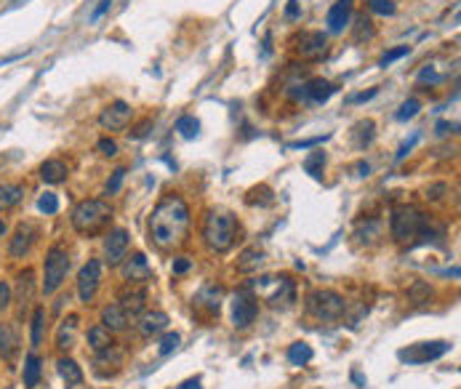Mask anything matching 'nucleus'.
Wrapping results in <instances>:
<instances>
[{
  "instance_id": "obj_1",
  "label": "nucleus",
  "mask_w": 461,
  "mask_h": 389,
  "mask_svg": "<svg viewBox=\"0 0 461 389\" xmlns=\"http://www.w3.org/2000/svg\"><path fill=\"white\" fill-rule=\"evenodd\" d=\"M187 230H190V206L179 194H166L158 206L152 208V216H149L152 243L163 251H171L184 243Z\"/></svg>"
},
{
  "instance_id": "obj_2",
  "label": "nucleus",
  "mask_w": 461,
  "mask_h": 389,
  "mask_svg": "<svg viewBox=\"0 0 461 389\" xmlns=\"http://www.w3.org/2000/svg\"><path fill=\"white\" fill-rule=\"evenodd\" d=\"M240 235V221L227 211H211L203 224V240L214 254H227Z\"/></svg>"
},
{
  "instance_id": "obj_3",
  "label": "nucleus",
  "mask_w": 461,
  "mask_h": 389,
  "mask_svg": "<svg viewBox=\"0 0 461 389\" xmlns=\"http://www.w3.org/2000/svg\"><path fill=\"white\" fill-rule=\"evenodd\" d=\"M112 219V208H109L107 200H99V197H88V200H80L78 206L73 208L70 214V221L78 235H97L107 221Z\"/></svg>"
},
{
  "instance_id": "obj_4",
  "label": "nucleus",
  "mask_w": 461,
  "mask_h": 389,
  "mask_svg": "<svg viewBox=\"0 0 461 389\" xmlns=\"http://www.w3.org/2000/svg\"><path fill=\"white\" fill-rule=\"evenodd\" d=\"M67 272H70V254L64 245H51L49 254H46V261H43V293L46 296H54L64 285L67 280Z\"/></svg>"
},
{
  "instance_id": "obj_5",
  "label": "nucleus",
  "mask_w": 461,
  "mask_h": 389,
  "mask_svg": "<svg viewBox=\"0 0 461 389\" xmlns=\"http://www.w3.org/2000/svg\"><path fill=\"white\" fill-rule=\"evenodd\" d=\"M426 216L413 206H398L392 211V219H389V230H392V237L398 243H405V240H413L419 237V232L424 227Z\"/></svg>"
},
{
  "instance_id": "obj_6",
  "label": "nucleus",
  "mask_w": 461,
  "mask_h": 389,
  "mask_svg": "<svg viewBox=\"0 0 461 389\" xmlns=\"http://www.w3.org/2000/svg\"><path fill=\"white\" fill-rule=\"evenodd\" d=\"M307 312L317 320H339L347 312L344 296L336 291H312L307 296Z\"/></svg>"
},
{
  "instance_id": "obj_7",
  "label": "nucleus",
  "mask_w": 461,
  "mask_h": 389,
  "mask_svg": "<svg viewBox=\"0 0 461 389\" xmlns=\"http://www.w3.org/2000/svg\"><path fill=\"white\" fill-rule=\"evenodd\" d=\"M254 285L256 291L264 296V302H269L272 307L288 304L293 299V283L288 275H283V278H259Z\"/></svg>"
},
{
  "instance_id": "obj_8",
  "label": "nucleus",
  "mask_w": 461,
  "mask_h": 389,
  "mask_svg": "<svg viewBox=\"0 0 461 389\" xmlns=\"http://www.w3.org/2000/svg\"><path fill=\"white\" fill-rule=\"evenodd\" d=\"M293 51L307 61H317L328 54V37L317 30H307L293 37Z\"/></svg>"
},
{
  "instance_id": "obj_9",
  "label": "nucleus",
  "mask_w": 461,
  "mask_h": 389,
  "mask_svg": "<svg viewBox=\"0 0 461 389\" xmlns=\"http://www.w3.org/2000/svg\"><path fill=\"white\" fill-rule=\"evenodd\" d=\"M450 350L448 341H424V344H413L408 350H400L398 357L402 363H411V365H422L429 363V360H437Z\"/></svg>"
},
{
  "instance_id": "obj_10",
  "label": "nucleus",
  "mask_w": 461,
  "mask_h": 389,
  "mask_svg": "<svg viewBox=\"0 0 461 389\" xmlns=\"http://www.w3.org/2000/svg\"><path fill=\"white\" fill-rule=\"evenodd\" d=\"M99 283H102V261L99 259H91L85 261L80 272H78V296L83 304H91L97 299Z\"/></svg>"
},
{
  "instance_id": "obj_11",
  "label": "nucleus",
  "mask_w": 461,
  "mask_h": 389,
  "mask_svg": "<svg viewBox=\"0 0 461 389\" xmlns=\"http://www.w3.org/2000/svg\"><path fill=\"white\" fill-rule=\"evenodd\" d=\"M131 118H134L131 104L118 99V101H112V104H107V107L102 110V115H99V125H102L104 131H123V128L131 123Z\"/></svg>"
},
{
  "instance_id": "obj_12",
  "label": "nucleus",
  "mask_w": 461,
  "mask_h": 389,
  "mask_svg": "<svg viewBox=\"0 0 461 389\" xmlns=\"http://www.w3.org/2000/svg\"><path fill=\"white\" fill-rule=\"evenodd\" d=\"M256 315H259V304H256L254 296L248 291L235 293V299H232V326L240 331L248 328L256 320Z\"/></svg>"
},
{
  "instance_id": "obj_13",
  "label": "nucleus",
  "mask_w": 461,
  "mask_h": 389,
  "mask_svg": "<svg viewBox=\"0 0 461 389\" xmlns=\"http://www.w3.org/2000/svg\"><path fill=\"white\" fill-rule=\"evenodd\" d=\"M125 251H128V232L118 227L104 237V256H107L109 267H118L125 259Z\"/></svg>"
},
{
  "instance_id": "obj_14",
  "label": "nucleus",
  "mask_w": 461,
  "mask_h": 389,
  "mask_svg": "<svg viewBox=\"0 0 461 389\" xmlns=\"http://www.w3.org/2000/svg\"><path fill=\"white\" fill-rule=\"evenodd\" d=\"M336 94V85L323 80V78H312V80H307L302 85V91L296 94V99H309V101H317V104H323L328 99Z\"/></svg>"
},
{
  "instance_id": "obj_15",
  "label": "nucleus",
  "mask_w": 461,
  "mask_h": 389,
  "mask_svg": "<svg viewBox=\"0 0 461 389\" xmlns=\"http://www.w3.org/2000/svg\"><path fill=\"white\" fill-rule=\"evenodd\" d=\"M350 19H352V0H336L326 16L328 32H344Z\"/></svg>"
},
{
  "instance_id": "obj_16",
  "label": "nucleus",
  "mask_w": 461,
  "mask_h": 389,
  "mask_svg": "<svg viewBox=\"0 0 461 389\" xmlns=\"http://www.w3.org/2000/svg\"><path fill=\"white\" fill-rule=\"evenodd\" d=\"M19 331L13 323H0V354L6 363H13L19 354Z\"/></svg>"
},
{
  "instance_id": "obj_17",
  "label": "nucleus",
  "mask_w": 461,
  "mask_h": 389,
  "mask_svg": "<svg viewBox=\"0 0 461 389\" xmlns=\"http://www.w3.org/2000/svg\"><path fill=\"white\" fill-rule=\"evenodd\" d=\"M35 227H30V224H22L19 230L13 232L11 243H8V254L13 256V259H25L27 254H30V248H32V243H35Z\"/></svg>"
},
{
  "instance_id": "obj_18",
  "label": "nucleus",
  "mask_w": 461,
  "mask_h": 389,
  "mask_svg": "<svg viewBox=\"0 0 461 389\" xmlns=\"http://www.w3.org/2000/svg\"><path fill=\"white\" fill-rule=\"evenodd\" d=\"M123 278L128 283H147L152 278V269L147 264V256L145 254H134L125 264H123Z\"/></svg>"
},
{
  "instance_id": "obj_19",
  "label": "nucleus",
  "mask_w": 461,
  "mask_h": 389,
  "mask_svg": "<svg viewBox=\"0 0 461 389\" xmlns=\"http://www.w3.org/2000/svg\"><path fill=\"white\" fill-rule=\"evenodd\" d=\"M168 328V315L166 312H145V315L139 317V333L145 336V339H152V336H158L160 331Z\"/></svg>"
},
{
  "instance_id": "obj_20",
  "label": "nucleus",
  "mask_w": 461,
  "mask_h": 389,
  "mask_svg": "<svg viewBox=\"0 0 461 389\" xmlns=\"http://www.w3.org/2000/svg\"><path fill=\"white\" fill-rule=\"evenodd\" d=\"M118 304L123 307V312L128 315V320L134 323V320H139V317L145 315V309H147V293H145V291H128V293H123Z\"/></svg>"
},
{
  "instance_id": "obj_21",
  "label": "nucleus",
  "mask_w": 461,
  "mask_h": 389,
  "mask_svg": "<svg viewBox=\"0 0 461 389\" xmlns=\"http://www.w3.org/2000/svg\"><path fill=\"white\" fill-rule=\"evenodd\" d=\"M128 315L123 312V307L115 302V304H107L104 309H102V326L107 331H123V328H128Z\"/></svg>"
},
{
  "instance_id": "obj_22",
  "label": "nucleus",
  "mask_w": 461,
  "mask_h": 389,
  "mask_svg": "<svg viewBox=\"0 0 461 389\" xmlns=\"http://www.w3.org/2000/svg\"><path fill=\"white\" fill-rule=\"evenodd\" d=\"M67 176H70V168L64 160H46L40 166V179L46 184H61L67 182Z\"/></svg>"
},
{
  "instance_id": "obj_23",
  "label": "nucleus",
  "mask_w": 461,
  "mask_h": 389,
  "mask_svg": "<svg viewBox=\"0 0 461 389\" xmlns=\"http://www.w3.org/2000/svg\"><path fill=\"white\" fill-rule=\"evenodd\" d=\"M56 371H59V376L64 378L67 387H80L83 384V371H80V365L75 363L73 357H61L56 363Z\"/></svg>"
},
{
  "instance_id": "obj_24",
  "label": "nucleus",
  "mask_w": 461,
  "mask_h": 389,
  "mask_svg": "<svg viewBox=\"0 0 461 389\" xmlns=\"http://www.w3.org/2000/svg\"><path fill=\"white\" fill-rule=\"evenodd\" d=\"M75 331H78V315H70L67 320H61L59 333H56V347L61 352H70L75 347Z\"/></svg>"
},
{
  "instance_id": "obj_25",
  "label": "nucleus",
  "mask_w": 461,
  "mask_h": 389,
  "mask_svg": "<svg viewBox=\"0 0 461 389\" xmlns=\"http://www.w3.org/2000/svg\"><path fill=\"white\" fill-rule=\"evenodd\" d=\"M262 264H264V251L262 248H245L240 259H238V272L251 275V272H259Z\"/></svg>"
},
{
  "instance_id": "obj_26",
  "label": "nucleus",
  "mask_w": 461,
  "mask_h": 389,
  "mask_svg": "<svg viewBox=\"0 0 461 389\" xmlns=\"http://www.w3.org/2000/svg\"><path fill=\"white\" fill-rule=\"evenodd\" d=\"M88 347L94 350V352H104L109 347H115V341H112V331H107L104 326H94V328H88Z\"/></svg>"
},
{
  "instance_id": "obj_27",
  "label": "nucleus",
  "mask_w": 461,
  "mask_h": 389,
  "mask_svg": "<svg viewBox=\"0 0 461 389\" xmlns=\"http://www.w3.org/2000/svg\"><path fill=\"white\" fill-rule=\"evenodd\" d=\"M221 296H224L221 285H216V283H208V285H203L200 293H197V304H203L206 309L216 312L219 304H221Z\"/></svg>"
},
{
  "instance_id": "obj_28",
  "label": "nucleus",
  "mask_w": 461,
  "mask_h": 389,
  "mask_svg": "<svg viewBox=\"0 0 461 389\" xmlns=\"http://www.w3.org/2000/svg\"><path fill=\"white\" fill-rule=\"evenodd\" d=\"M32 293H35V272H32V269H25V272H19V278H16V299H19V302H30Z\"/></svg>"
},
{
  "instance_id": "obj_29",
  "label": "nucleus",
  "mask_w": 461,
  "mask_h": 389,
  "mask_svg": "<svg viewBox=\"0 0 461 389\" xmlns=\"http://www.w3.org/2000/svg\"><path fill=\"white\" fill-rule=\"evenodd\" d=\"M25 187L22 184H0V208H13L22 203Z\"/></svg>"
},
{
  "instance_id": "obj_30",
  "label": "nucleus",
  "mask_w": 461,
  "mask_h": 389,
  "mask_svg": "<svg viewBox=\"0 0 461 389\" xmlns=\"http://www.w3.org/2000/svg\"><path fill=\"white\" fill-rule=\"evenodd\" d=\"M40 373H43V363H40V357L35 352H30L25 357V387L32 389L37 387V381H40Z\"/></svg>"
},
{
  "instance_id": "obj_31",
  "label": "nucleus",
  "mask_w": 461,
  "mask_h": 389,
  "mask_svg": "<svg viewBox=\"0 0 461 389\" xmlns=\"http://www.w3.org/2000/svg\"><path fill=\"white\" fill-rule=\"evenodd\" d=\"M323 168H326V152L323 149H315L304 158V171L312 176V179H323Z\"/></svg>"
},
{
  "instance_id": "obj_32",
  "label": "nucleus",
  "mask_w": 461,
  "mask_h": 389,
  "mask_svg": "<svg viewBox=\"0 0 461 389\" xmlns=\"http://www.w3.org/2000/svg\"><path fill=\"white\" fill-rule=\"evenodd\" d=\"M312 360V347L304 344V341H296L288 347V363L291 365H307Z\"/></svg>"
},
{
  "instance_id": "obj_33",
  "label": "nucleus",
  "mask_w": 461,
  "mask_h": 389,
  "mask_svg": "<svg viewBox=\"0 0 461 389\" xmlns=\"http://www.w3.org/2000/svg\"><path fill=\"white\" fill-rule=\"evenodd\" d=\"M429 299H432V288H429V283H424V280L413 283L411 288H408V302H413V304H429Z\"/></svg>"
},
{
  "instance_id": "obj_34",
  "label": "nucleus",
  "mask_w": 461,
  "mask_h": 389,
  "mask_svg": "<svg viewBox=\"0 0 461 389\" xmlns=\"http://www.w3.org/2000/svg\"><path fill=\"white\" fill-rule=\"evenodd\" d=\"M43 328H46V309H43V307H35V312H32V333H30L32 347H40V341H43Z\"/></svg>"
},
{
  "instance_id": "obj_35",
  "label": "nucleus",
  "mask_w": 461,
  "mask_h": 389,
  "mask_svg": "<svg viewBox=\"0 0 461 389\" xmlns=\"http://www.w3.org/2000/svg\"><path fill=\"white\" fill-rule=\"evenodd\" d=\"M176 131H179L184 139H195V136L200 134V121L192 118V115H182V118L176 121Z\"/></svg>"
},
{
  "instance_id": "obj_36",
  "label": "nucleus",
  "mask_w": 461,
  "mask_h": 389,
  "mask_svg": "<svg viewBox=\"0 0 461 389\" xmlns=\"http://www.w3.org/2000/svg\"><path fill=\"white\" fill-rule=\"evenodd\" d=\"M379 235H381V224H379V221H368V224H363L360 230L355 232L357 243H374Z\"/></svg>"
},
{
  "instance_id": "obj_37",
  "label": "nucleus",
  "mask_w": 461,
  "mask_h": 389,
  "mask_svg": "<svg viewBox=\"0 0 461 389\" xmlns=\"http://www.w3.org/2000/svg\"><path fill=\"white\" fill-rule=\"evenodd\" d=\"M368 11L379 16H392L395 13V0H368Z\"/></svg>"
},
{
  "instance_id": "obj_38",
  "label": "nucleus",
  "mask_w": 461,
  "mask_h": 389,
  "mask_svg": "<svg viewBox=\"0 0 461 389\" xmlns=\"http://www.w3.org/2000/svg\"><path fill=\"white\" fill-rule=\"evenodd\" d=\"M37 208L43 211V214H56L59 211V197L54 192H46V194H40V200H37Z\"/></svg>"
},
{
  "instance_id": "obj_39",
  "label": "nucleus",
  "mask_w": 461,
  "mask_h": 389,
  "mask_svg": "<svg viewBox=\"0 0 461 389\" xmlns=\"http://www.w3.org/2000/svg\"><path fill=\"white\" fill-rule=\"evenodd\" d=\"M422 110V104H419V99H408L405 104H402L400 110H398V121L400 123H405V121H411V118H416V112Z\"/></svg>"
},
{
  "instance_id": "obj_40",
  "label": "nucleus",
  "mask_w": 461,
  "mask_h": 389,
  "mask_svg": "<svg viewBox=\"0 0 461 389\" xmlns=\"http://www.w3.org/2000/svg\"><path fill=\"white\" fill-rule=\"evenodd\" d=\"M123 179H125V168H115L112 171V176H109L107 187H104V192L107 194H118L123 187Z\"/></svg>"
},
{
  "instance_id": "obj_41",
  "label": "nucleus",
  "mask_w": 461,
  "mask_h": 389,
  "mask_svg": "<svg viewBox=\"0 0 461 389\" xmlns=\"http://www.w3.org/2000/svg\"><path fill=\"white\" fill-rule=\"evenodd\" d=\"M374 121H363V123H357V131H360V142L357 144L360 147H368L371 142H374Z\"/></svg>"
},
{
  "instance_id": "obj_42",
  "label": "nucleus",
  "mask_w": 461,
  "mask_h": 389,
  "mask_svg": "<svg viewBox=\"0 0 461 389\" xmlns=\"http://www.w3.org/2000/svg\"><path fill=\"white\" fill-rule=\"evenodd\" d=\"M408 54H411V49H408V46H400V49H392V51H387V54L381 56V61H379V64H381V67H389L392 61L402 59V56H408Z\"/></svg>"
},
{
  "instance_id": "obj_43",
  "label": "nucleus",
  "mask_w": 461,
  "mask_h": 389,
  "mask_svg": "<svg viewBox=\"0 0 461 389\" xmlns=\"http://www.w3.org/2000/svg\"><path fill=\"white\" fill-rule=\"evenodd\" d=\"M179 333H166V336H163V341H160V354H163V357H166V354H171L173 352V350H176V347H179Z\"/></svg>"
},
{
  "instance_id": "obj_44",
  "label": "nucleus",
  "mask_w": 461,
  "mask_h": 389,
  "mask_svg": "<svg viewBox=\"0 0 461 389\" xmlns=\"http://www.w3.org/2000/svg\"><path fill=\"white\" fill-rule=\"evenodd\" d=\"M331 136H312V139H302V142H291L288 144V149H307V147H315V144H323V142H328Z\"/></svg>"
},
{
  "instance_id": "obj_45",
  "label": "nucleus",
  "mask_w": 461,
  "mask_h": 389,
  "mask_svg": "<svg viewBox=\"0 0 461 389\" xmlns=\"http://www.w3.org/2000/svg\"><path fill=\"white\" fill-rule=\"evenodd\" d=\"M97 149L104 155V158H115V155H118V144H115L112 139H107V136H104V139H99Z\"/></svg>"
},
{
  "instance_id": "obj_46",
  "label": "nucleus",
  "mask_w": 461,
  "mask_h": 389,
  "mask_svg": "<svg viewBox=\"0 0 461 389\" xmlns=\"http://www.w3.org/2000/svg\"><path fill=\"white\" fill-rule=\"evenodd\" d=\"M448 192V184L445 182H440V184H432V187H429V190H426V200H443V194Z\"/></svg>"
},
{
  "instance_id": "obj_47",
  "label": "nucleus",
  "mask_w": 461,
  "mask_h": 389,
  "mask_svg": "<svg viewBox=\"0 0 461 389\" xmlns=\"http://www.w3.org/2000/svg\"><path fill=\"white\" fill-rule=\"evenodd\" d=\"M11 307V285L6 280H0V312Z\"/></svg>"
},
{
  "instance_id": "obj_48",
  "label": "nucleus",
  "mask_w": 461,
  "mask_h": 389,
  "mask_svg": "<svg viewBox=\"0 0 461 389\" xmlns=\"http://www.w3.org/2000/svg\"><path fill=\"white\" fill-rule=\"evenodd\" d=\"M374 37V27H371V19H365V16H360L357 19V40L360 37Z\"/></svg>"
},
{
  "instance_id": "obj_49",
  "label": "nucleus",
  "mask_w": 461,
  "mask_h": 389,
  "mask_svg": "<svg viewBox=\"0 0 461 389\" xmlns=\"http://www.w3.org/2000/svg\"><path fill=\"white\" fill-rule=\"evenodd\" d=\"M109 8H112V0H99V6L94 8V13H91V25H94V22H99V19H102V16H104Z\"/></svg>"
},
{
  "instance_id": "obj_50",
  "label": "nucleus",
  "mask_w": 461,
  "mask_h": 389,
  "mask_svg": "<svg viewBox=\"0 0 461 389\" xmlns=\"http://www.w3.org/2000/svg\"><path fill=\"white\" fill-rule=\"evenodd\" d=\"M426 80H429V83H437V80H440V75L435 73V67H424V70L419 73V83H426Z\"/></svg>"
},
{
  "instance_id": "obj_51",
  "label": "nucleus",
  "mask_w": 461,
  "mask_h": 389,
  "mask_svg": "<svg viewBox=\"0 0 461 389\" xmlns=\"http://www.w3.org/2000/svg\"><path fill=\"white\" fill-rule=\"evenodd\" d=\"M190 267H192V261H190V259H184V256L173 259V275H184Z\"/></svg>"
},
{
  "instance_id": "obj_52",
  "label": "nucleus",
  "mask_w": 461,
  "mask_h": 389,
  "mask_svg": "<svg viewBox=\"0 0 461 389\" xmlns=\"http://www.w3.org/2000/svg\"><path fill=\"white\" fill-rule=\"evenodd\" d=\"M379 94V88H371V91H365V94H355V97H350V101L352 104H360V101H368V99H374Z\"/></svg>"
},
{
  "instance_id": "obj_53",
  "label": "nucleus",
  "mask_w": 461,
  "mask_h": 389,
  "mask_svg": "<svg viewBox=\"0 0 461 389\" xmlns=\"http://www.w3.org/2000/svg\"><path fill=\"white\" fill-rule=\"evenodd\" d=\"M416 142H419V134H413L411 139H408V142H405V144L400 147V152H398V160L405 158V155H408V152H411V149H413V144H416Z\"/></svg>"
},
{
  "instance_id": "obj_54",
  "label": "nucleus",
  "mask_w": 461,
  "mask_h": 389,
  "mask_svg": "<svg viewBox=\"0 0 461 389\" xmlns=\"http://www.w3.org/2000/svg\"><path fill=\"white\" fill-rule=\"evenodd\" d=\"M456 128H459V123H437V134L440 136L456 134Z\"/></svg>"
},
{
  "instance_id": "obj_55",
  "label": "nucleus",
  "mask_w": 461,
  "mask_h": 389,
  "mask_svg": "<svg viewBox=\"0 0 461 389\" xmlns=\"http://www.w3.org/2000/svg\"><path fill=\"white\" fill-rule=\"evenodd\" d=\"M176 389H203V381H200L197 376H195V378H187V381H182V384H179Z\"/></svg>"
},
{
  "instance_id": "obj_56",
  "label": "nucleus",
  "mask_w": 461,
  "mask_h": 389,
  "mask_svg": "<svg viewBox=\"0 0 461 389\" xmlns=\"http://www.w3.org/2000/svg\"><path fill=\"white\" fill-rule=\"evenodd\" d=\"M285 16H288V19H299V6H296V0H288V8H285Z\"/></svg>"
},
{
  "instance_id": "obj_57",
  "label": "nucleus",
  "mask_w": 461,
  "mask_h": 389,
  "mask_svg": "<svg viewBox=\"0 0 461 389\" xmlns=\"http://www.w3.org/2000/svg\"><path fill=\"white\" fill-rule=\"evenodd\" d=\"M357 171H360L357 176H368V173H371V166H368V163H357Z\"/></svg>"
},
{
  "instance_id": "obj_58",
  "label": "nucleus",
  "mask_w": 461,
  "mask_h": 389,
  "mask_svg": "<svg viewBox=\"0 0 461 389\" xmlns=\"http://www.w3.org/2000/svg\"><path fill=\"white\" fill-rule=\"evenodd\" d=\"M6 232H8V224H6V221H0V237H6Z\"/></svg>"
}]
</instances>
